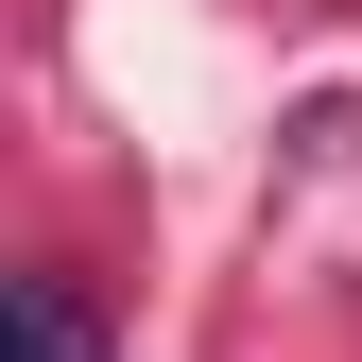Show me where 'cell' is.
<instances>
[{
    "mask_svg": "<svg viewBox=\"0 0 362 362\" xmlns=\"http://www.w3.org/2000/svg\"><path fill=\"white\" fill-rule=\"evenodd\" d=\"M18 362H104V310L69 276H18Z\"/></svg>",
    "mask_w": 362,
    "mask_h": 362,
    "instance_id": "obj_1",
    "label": "cell"
}]
</instances>
